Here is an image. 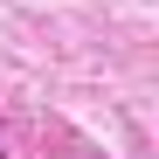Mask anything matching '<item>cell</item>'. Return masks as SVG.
Listing matches in <instances>:
<instances>
[{
    "label": "cell",
    "mask_w": 159,
    "mask_h": 159,
    "mask_svg": "<svg viewBox=\"0 0 159 159\" xmlns=\"http://www.w3.org/2000/svg\"><path fill=\"white\" fill-rule=\"evenodd\" d=\"M0 159H7V145H0Z\"/></svg>",
    "instance_id": "6da1fadb"
}]
</instances>
